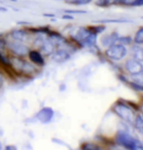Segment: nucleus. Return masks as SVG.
<instances>
[{"label":"nucleus","instance_id":"7","mask_svg":"<svg viewBox=\"0 0 143 150\" xmlns=\"http://www.w3.org/2000/svg\"><path fill=\"white\" fill-rule=\"evenodd\" d=\"M69 59V54L64 50H59L54 54L53 59L56 62H63Z\"/></svg>","mask_w":143,"mask_h":150},{"label":"nucleus","instance_id":"8","mask_svg":"<svg viewBox=\"0 0 143 150\" xmlns=\"http://www.w3.org/2000/svg\"><path fill=\"white\" fill-rule=\"evenodd\" d=\"M29 58L32 61V62L37 65H43L44 64V59L41 56L40 53H38L37 51H31L29 53Z\"/></svg>","mask_w":143,"mask_h":150},{"label":"nucleus","instance_id":"9","mask_svg":"<svg viewBox=\"0 0 143 150\" xmlns=\"http://www.w3.org/2000/svg\"><path fill=\"white\" fill-rule=\"evenodd\" d=\"M41 47H42V51L46 55H50V54H52L54 52L55 43L52 41V39H50V40H44Z\"/></svg>","mask_w":143,"mask_h":150},{"label":"nucleus","instance_id":"14","mask_svg":"<svg viewBox=\"0 0 143 150\" xmlns=\"http://www.w3.org/2000/svg\"><path fill=\"white\" fill-rule=\"evenodd\" d=\"M119 1H121V0H105V2H108V3H115Z\"/></svg>","mask_w":143,"mask_h":150},{"label":"nucleus","instance_id":"18","mask_svg":"<svg viewBox=\"0 0 143 150\" xmlns=\"http://www.w3.org/2000/svg\"><path fill=\"white\" fill-rule=\"evenodd\" d=\"M58 1H61V0H58Z\"/></svg>","mask_w":143,"mask_h":150},{"label":"nucleus","instance_id":"6","mask_svg":"<svg viewBox=\"0 0 143 150\" xmlns=\"http://www.w3.org/2000/svg\"><path fill=\"white\" fill-rule=\"evenodd\" d=\"M126 67L132 74H139L143 69L142 65L139 64V62L135 61V59H130V61L128 62Z\"/></svg>","mask_w":143,"mask_h":150},{"label":"nucleus","instance_id":"17","mask_svg":"<svg viewBox=\"0 0 143 150\" xmlns=\"http://www.w3.org/2000/svg\"><path fill=\"white\" fill-rule=\"evenodd\" d=\"M0 11H3V12H6V11H7V10H6V9H5V8H0Z\"/></svg>","mask_w":143,"mask_h":150},{"label":"nucleus","instance_id":"15","mask_svg":"<svg viewBox=\"0 0 143 150\" xmlns=\"http://www.w3.org/2000/svg\"><path fill=\"white\" fill-rule=\"evenodd\" d=\"M2 85H3V78L1 75H0V88L2 87Z\"/></svg>","mask_w":143,"mask_h":150},{"label":"nucleus","instance_id":"11","mask_svg":"<svg viewBox=\"0 0 143 150\" xmlns=\"http://www.w3.org/2000/svg\"><path fill=\"white\" fill-rule=\"evenodd\" d=\"M135 40L136 43H138V44L143 43V28H140L137 31V33H136V35H135Z\"/></svg>","mask_w":143,"mask_h":150},{"label":"nucleus","instance_id":"2","mask_svg":"<svg viewBox=\"0 0 143 150\" xmlns=\"http://www.w3.org/2000/svg\"><path fill=\"white\" fill-rule=\"evenodd\" d=\"M127 54V49L123 45H112L108 50L106 51V55L108 58L114 59V61H119L123 59Z\"/></svg>","mask_w":143,"mask_h":150},{"label":"nucleus","instance_id":"4","mask_svg":"<svg viewBox=\"0 0 143 150\" xmlns=\"http://www.w3.org/2000/svg\"><path fill=\"white\" fill-rule=\"evenodd\" d=\"M53 117H54V110L51 107H44L36 115L38 121L43 123V124H47V123L51 122Z\"/></svg>","mask_w":143,"mask_h":150},{"label":"nucleus","instance_id":"12","mask_svg":"<svg viewBox=\"0 0 143 150\" xmlns=\"http://www.w3.org/2000/svg\"><path fill=\"white\" fill-rule=\"evenodd\" d=\"M136 128H137L141 133H143V118L141 116H138L137 118H136Z\"/></svg>","mask_w":143,"mask_h":150},{"label":"nucleus","instance_id":"16","mask_svg":"<svg viewBox=\"0 0 143 150\" xmlns=\"http://www.w3.org/2000/svg\"><path fill=\"white\" fill-rule=\"evenodd\" d=\"M63 19H71V20H72L73 18L70 17V16H63Z\"/></svg>","mask_w":143,"mask_h":150},{"label":"nucleus","instance_id":"5","mask_svg":"<svg viewBox=\"0 0 143 150\" xmlns=\"http://www.w3.org/2000/svg\"><path fill=\"white\" fill-rule=\"evenodd\" d=\"M9 47H10V49L18 56H25V54L28 52L27 47L25 46L22 42L17 41V40H15L14 42L9 44Z\"/></svg>","mask_w":143,"mask_h":150},{"label":"nucleus","instance_id":"3","mask_svg":"<svg viewBox=\"0 0 143 150\" xmlns=\"http://www.w3.org/2000/svg\"><path fill=\"white\" fill-rule=\"evenodd\" d=\"M114 110L121 118H123L124 120H127V121H132L133 118H135V114H133L132 110L123 103L116 104L114 106Z\"/></svg>","mask_w":143,"mask_h":150},{"label":"nucleus","instance_id":"10","mask_svg":"<svg viewBox=\"0 0 143 150\" xmlns=\"http://www.w3.org/2000/svg\"><path fill=\"white\" fill-rule=\"evenodd\" d=\"M12 36H13L15 40L23 42L27 39L28 34L23 30H15V31H13V33H12Z\"/></svg>","mask_w":143,"mask_h":150},{"label":"nucleus","instance_id":"1","mask_svg":"<svg viewBox=\"0 0 143 150\" xmlns=\"http://www.w3.org/2000/svg\"><path fill=\"white\" fill-rule=\"evenodd\" d=\"M117 142L120 143L121 145L125 146L126 148H130V149L142 148V146L139 144L137 140L133 139L132 137H130V134H125V133H120L118 134Z\"/></svg>","mask_w":143,"mask_h":150},{"label":"nucleus","instance_id":"13","mask_svg":"<svg viewBox=\"0 0 143 150\" xmlns=\"http://www.w3.org/2000/svg\"><path fill=\"white\" fill-rule=\"evenodd\" d=\"M68 3H74V4H87L91 0H65Z\"/></svg>","mask_w":143,"mask_h":150}]
</instances>
